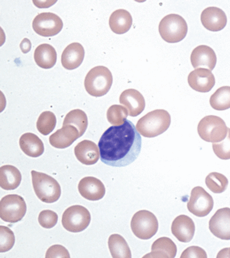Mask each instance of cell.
<instances>
[{"label": "cell", "instance_id": "cell-14", "mask_svg": "<svg viewBox=\"0 0 230 258\" xmlns=\"http://www.w3.org/2000/svg\"><path fill=\"white\" fill-rule=\"evenodd\" d=\"M201 22L207 30L217 32L222 30L226 26L227 18L223 10L217 7H211L202 12Z\"/></svg>", "mask_w": 230, "mask_h": 258}, {"label": "cell", "instance_id": "cell-23", "mask_svg": "<svg viewBox=\"0 0 230 258\" xmlns=\"http://www.w3.org/2000/svg\"><path fill=\"white\" fill-rule=\"evenodd\" d=\"M20 170L12 165H4L0 168V186L4 190L18 188L22 181Z\"/></svg>", "mask_w": 230, "mask_h": 258}, {"label": "cell", "instance_id": "cell-9", "mask_svg": "<svg viewBox=\"0 0 230 258\" xmlns=\"http://www.w3.org/2000/svg\"><path fill=\"white\" fill-rule=\"evenodd\" d=\"M91 221L90 212L85 207L75 205L66 209L62 215V224L67 231L77 233L85 230Z\"/></svg>", "mask_w": 230, "mask_h": 258}, {"label": "cell", "instance_id": "cell-24", "mask_svg": "<svg viewBox=\"0 0 230 258\" xmlns=\"http://www.w3.org/2000/svg\"><path fill=\"white\" fill-rule=\"evenodd\" d=\"M113 32L122 35L127 32L132 25V16L126 10H118L113 12L109 20Z\"/></svg>", "mask_w": 230, "mask_h": 258}, {"label": "cell", "instance_id": "cell-3", "mask_svg": "<svg viewBox=\"0 0 230 258\" xmlns=\"http://www.w3.org/2000/svg\"><path fill=\"white\" fill-rule=\"evenodd\" d=\"M113 77L106 67L99 66L91 69L85 79L84 86L87 93L95 97H101L111 88Z\"/></svg>", "mask_w": 230, "mask_h": 258}, {"label": "cell", "instance_id": "cell-16", "mask_svg": "<svg viewBox=\"0 0 230 258\" xmlns=\"http://www.w3.org/2000/svg\"><path fill=\"white\" fill-rule=\"evenodd\" d=\"M171 232L179 242L189 243L194 238L195 223L189 216L181 215L173 220L171 227Z\"/></svg>", "mask_w": 230, "mask_h": 258}, {"label": "cell", "instance_id": "cell-1", "mask_svg": "<svg viewBox=\"0 0 230 258\" xmlns=\"http://www.w3.org/2000/svg\"><path fill=\"white\" fill-rule=\"evenodd\" d=\"M98 146L104 164L125 167L139 156L142 138L134 124L126 120L122 125L109 127L100 138Z\"/></svg>", "mask_w": 230, "mask_h": 258}, {"label": "cell", "instance_id": "cell-5", "mask_svg": "<svg viewBox=\"0 0 230 258\" xmlns=\"http://www.w3.org/2000/svg\"><path fill=\"white\" fill-rule=\"evenodd\" d=\"M159 32L166 42L178 43L187 36L188 25L181 16L170 14L161 20L159 24Z\"/></svg>", "mask_w": 230, "mask_h": 258}, {"label": "cell", "instance_id": "cell-6", "mask_svg": "<svg viewBox=\"0 0 230 258\" xmlns=\"http://www.w3.org/2000/svg\"><path fill=\"white\" fill-rule=\"evenodd\" d=\"M224 120L219 116L208 115L200 120L198 132L200 138L208 143H220L225 139L228 133Z\"/></svg>", "mask_w": 230, "mask_h": 258}, {"label": "cell", "instance_id": "cell-15", "mask_svg": "<svg viewBox=\"0 0 230 258\" xmlns=\"http://www.w3.org/2000/svg\"><path fill=\"white\" fill-rule=\"evenodd\" d=\"M78 188L82 197L90 201H99L106 194L103 183L94 177L83 178L79 182Z\"/></svg>", "mask_w": 230, "mask_h": 258}, {"label": "cell", "instance_id": "cell-7", "mask_svg": "<svg viewBox=\"0 0 230 258\" xmlns=\"http://www.w3.org/2000/svg\"><path fill=\"white\" fill-rule=\"evenodd\" d=\"M131 228L137 238L148 240L157 234L158 230V219L152 212L141 210L133 215Z\"/></svg>", "mask_w": 230, "mask_h": 258}, {"label": "cell", "instance_id": "cell-29", "mask_svg": "<svg viewBox=\"0 0 230 258\" xmlns=\"http://www.w3.org/2000/svg\"><path fill=\"white\" fill-rule=\"evenodd\" d=\"M211 106L217 111L226 110L230 108V86H223L213 94L210 99Z\"/></svg>", "mask_w": 230, "mask_h": 258}, {"label": "cell", "instance_id": "cell-4", "mask_svg": "<svg viewBox=\"0 0 230 258\" xmlns=\"http://www.w3.org/2000/svg\"><path fill=\"white\" fill-rule=\"evenodd\" d=\"M31 176L33 189L41 202L53 203L59 200L61 188L55 178L35 170H32Z\"/></svg>", "mask_w": 230, "mask_h": 258}, {"label": "cell", "instance_id": "cell-34", "mask_svg": "<svg viewBox=\"0 0 230 258\" xmlns=\"http://www.w3.org/2000/svg\"><path fill=\"white\" fill-rule=\"evenodd\" d=\"M212 149L216 156L221 160L230 159V128L225 139L220 143L212 144Z\"/></svg>", "mask_w": 230, "mask_h": 258}, {"label": "cell", "instance_id": "cell-21", "mask_svg": "<svg viewBox=\"0 0 230 258\" xmlns=\"http://www.w3.org/2000/svg\"><path fill=\"white\" fill-rule=\"evenodd\" d=\"M85 56V50L78 43H73L68 45L63 51L61 63L65 69L73 70L80 66Z\"/></svg>", "mask_w": 230, "mask_h": 258}, {"label": "cell", "instance_id": "cell-35", "mask_svg": "<svg viewBox=\"0 0 230 258\" xmlns=\"http://www.w3.org/2000/svg\"><path fill=\"white\" fill-rule=\"evenodd\" d=\"M58 216L55 212L51 210H44L39 215L38 221L40 225L47 229L55 226L58 222Z\"/></svg>", "mask_w": 230, "mask_h": 258}, {"label": "cell", "instance_id": "cell-11", "mask_svg": "<svg viewBox=\"0 0 230 258\" xmlns=\"http://www.w3.org/2000/svg\"><path fill=\"white\" fill-rule=\"evenodd\" d=\"M63 22L59 16L51 12H44L35 17L33 21V30L40 36H56L62 30Z\"/></svg>", "mask_w": 230, "mask_h": 258}, {"label": "cell", "instance_id": "cell-17", "mask_svg": "<svg viewBox=\"0 0 230 258\" xmlns=\"http://www.w3.org/2000/svg\"><path fill=\"white\" fill-rule=\"evenodd\" d=\"M119 101L127 108L129 116L132 117L141 114L146 106L143 95L140 91L133 89L124 90L120 95Z\"/></svg>", "mask_w": 230, "mask_h": 258}, {"label": "cell", "instance_id": "cell-19", "mask_svg": "<svg viewBox=\"0 0 230 258\" xmlns=\"http://www.w3.org/2000/svg\"><path fill=\"white\" fill-rule=\"evenodd\" d=\"M79 137L77 128L72 125H65L50 136L49 141L54 148L65 149L72 145Z\"/></svg>", "mask_w": 230, "mask_h": 258}, {"label": "cell", "instance_id": "cell-32", "mask_svg": "<svg viewBox=\"0 0 230 258\" xmlns=\"http://www.w3.org/2000/svg\"><path fill=\"white\" fill-rule=\"evenodd\" d=\"M129 114L126 108L124 106L114 105L109 108L107 117L108 122L114 126H120L127 120Z\"/></svg>", "mask_w": 230, "mask_h": 258}, {"label": "cell", "instance_id": "cell-28", "mask_svg": "<svg viewBox=\"0 0 230 258\" xmlns=\"http://www.w3.org/2000/svg\"><path fill=\"white\" fill-rule=\"evenodd\" d=\"M88 124L87 117L84 111L80 109L73 110L65 116L63 126L72 125L77 128L80 137L85 133Z\"/></svg>", "mask_w": 230, "mask_h": 258}, {"label": "cell", "instance_id": "cell-31", "mask_svg": "<svg viewBox=\"0 0 230 258\" xmlns=\"http://www.w3.org/2000/svg\"><path fill=\"white\" fill-rule=\"evenodd\" d=\"M57 119L52 112L46 111L41 113L36 123V127L41 135L48 136L56 127Z\"/></svg>", "mask_w": 230, "mask_h": 258}, {"label": "cell", "instance_id": "cell-30", "mask_svg": "<svg viewBox=\"0 0 230 258\" xmlns=\"http://www.w3.org/2000/svg\"><path fill=\"white\" fill-rule=\"evenodd\" d=\"M206 184L213 193L221 194L227 189L228 180L223 174L212 172L206 177Z\"/></svg>", "mask_w": 230, "mask_h": 258}, {"label": "cell", "instance_id": "cell-25", "mask_svg": "<svg viewBox=\"0 0 230 258\" xmlns=\"http://www.w3.org/2000/svg\"><path fill=\"white\" fill-rule=\"evenodd\" d=\"M176 245L170 238L162 237L152 244V252L144 257H174L177 254Z\"/></svg>", "mask_w": 230, "mask_h": 258}, {"label": "cell", "instance_id": "cell-37", "mask_svg": "<svg viewBox=\"0 0 230 258\" xmlns=\"http://www.w3.org/2000/svg\"><path fill=\"white\" fill-rule=\"evenodd\" d=\"M207 257L206 252L201 247L192 246L182 252L181 257Z\"/></svg>", "mask_w": 230, "mask_h": 258}, {"label": "cell", "instance_id": "cell-26", "mask_svg": "<svg viewBox=\"0 0 230 258\" xmlns=\"http://www.w3.org/2000/svg\"><path fill=\"white\" fill-rule=\"evenodd\" d=\"M34 59L40 68L50 69L55 66L57 60V54L55 48L49 44L39 45L34 52Z\"/></svg>", "mask_w": 230, "mask_h": 258}, {"label": "cell", "instance_id": "cell-10", "mask_svg": "<svg viewBox=\"0 0 230 258\" xmlns=\"http://www.w3.org/2000/svg\"><path fill=\"white\" fill-rule=\"evenodd\" d=\"M214 205V199L202 186H196L192 190L187 204L188 210L191 213L199 218L205 217L210 213Z\"/></svg>", "mask_w": 230, "mask_h": 258}, {"label": "cell", "instance_id": "cell-18", "mask_svg": "<svg viewBox=\"0 0 230 258\" xmlns=\"http://www.w3.org/2000/svg\"><path fill=\"white\" fill-rule=\"evenodd\" d=\"M191 61L192 66L196 69L206 67L212 71L216 64L217 57L214 49L207 45H201L192 51Z\"/></svg>", "mask_w": 230, "mask_h": 258}, {"label": "cell", "instance_id": "cell-38", "mask_svg": "<svg viewBox=\"0 0 230 258\" xmlns=\"http://www.w3.org/2000/svg\"><path fill=\"white\" fill-rule=\"evenodd\" d=\"M217 257H230V248H225L219 252Z\"/></svg>", "mask_w": 230, "mask_h": 258}, {"label": "cell", "instance_id": "cell-12", "mask_svg": "<svg viewBox=\"0 0 230 258\" xmlns=\"http://www.w3.org/2000/svg\"><path fill=\"white\" fill-rule=\"evenodd\" d=\"M209 229L217 238L230 240V209L225 207L217 210L209 222Z\"/></svg>", "mask_w": 230, "mask_h": 258}, {"label": "cell", "instance_id": "cell-8", "mask_svg": "<svg viewBox=\"0 0 230 258\" xmlns=\"http://www.w3.org/2000/svg\"><path fill=\"white\" fill-rule=\"evenodd\" d=\"M26 212V203L19 195H7L0 202V218L6 222L15 223L20 221Z\"/></svg>", "mask_w": 230, "mask_h": 258}, {"label": "cell", "instance_id": "cell-22", "mask_svg": "<svg viewBox=\"0 0 230 258\" xmlns=\"http://www.w3.org/2000/svg\"><path fill=\"white\" fill-rule=\"evenodd\" d=\"M19 145L22 151L29 157L36 158L43 155L44 144L36 135L27 133L21 136Z\"/></svg>", "mask_w": 230, "mask_h": 258}, {"label": "cell", "instance_id": "cell-36", "mask_svg": "<svg viewBox=\"0 0 230 258\" xmlns=\"http://www.w3.org/2000/svg\"><path fill=\"white\" fill-rule=\"evenodd\" d=\"M45 257H70L69 252L61 245H54L46 252Z\"/></svg>", "mask_w": 230, "mask_h": 258}, {"label": "cell", "instance_id": "cell-13", "mask_svg": "<svg viewBox=\"0 0 230 258\" xmlns=\"http://www.w3.org/2000/svg\"><path fill=\"white\" fill-rule=\"evenodd\" d=\"M188 82L192 89L199 93H206L214 87L215 78L211 70L198 68L190 73Z\"/></svg>", "mask_w": 230, "mask_h": 258}, {"label": "cell", "instance_id": "cell-27", "mask_svg": "<svg viewBox=\"0 0 230 258\" xmlns=\"http://www.w3.org/2000/svg\"><path fill=\"white\" fill-rule=\"evenodd\" d=\"M108 247L112 257H131V251L122 236L113 234L108 239Z\"/></svg>", "mask_w": 230, "mask_h": 258}, {"label": "cell", "instance_id": "cell-33", "mask_svg": "<svg viewBox=\"0 0 230 258\" xmlns=\"http://www.w3.org/2000/svg\"><path fill=\"white\" fill-rule=\"evenodd\" d=\"M15 243V237L13 231L10 228L0 226V252L11 250Z\"/></svg>", "mask_w": 230, "mask_h": 258}, {"label": "cell", "instance_id": "cell-20", "mask_svg": "<svg viewBox=\"0 0 230 258\" xmlns=\"http://www.w3.org/2000/svg\"><path fill=\"white\" fill-rule=\"evenodd\" d=\"M99 148L93 141L83 140L74 148V154L77 160L82 164L91 165L97 163L99 160Z\"/></svg>", "mask_w": 230, "mask_h": 258}, {"label": "cell", "instance_id": "cell-2", "mask_svg": "<svg viewBox=\"0 0 230 258\" xmlns=\"http://www.w3.org/2000/svg\"><path fill=\"white\" fill-rule=\"evenodd\" d=\"M171 116L168 111L155 110L138 120L136 128L142 136L154 138L165 133L170 127Z\"/></svg>", "mask_w": 230, "mask_h": 258}]
</instances>
